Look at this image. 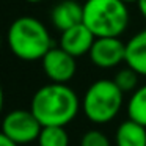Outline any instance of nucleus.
Segmentation results:
<instances>
[{
  "instance_id": "f257e3e1",
  "label": "nucleus",
  "mask_w": 146,
  "mask_h": 146,
  "mask_svg": "<svg viewBox=\"0 0 146 146\" xmlns=\"http://www.w3.org/2000/svg\"><path fill=\"white\" fill-rule=\"evenodd\" d=\"M82 99L66 83H47L33 94L30 110L42 126H68L79 115Z\"/></svg>"
},
{
  "instance_id": "f03ea898",
  "label": "nucleus",
  "mask_w": 146,
  "mask_h": 146,
  "mask_svg": "<svg viewBox=\"0 0 146 146\" xmlns=\"http://www.w3.org/2000/svg\"><path fill=\"white\" fill-rule=\"evenodd\" d=\"M7 41L10 50L25 61L41 60L52 49V39L47 27L32 16L17 17L8 29Z\"/></svg>"
},
{
  "instance_id": "7ed1b4c3",
  "label": "nucleus",
  "mask_w": 146,
  "mask_h": 146,
  "mask_svg": "<svg viewBox=\"0 0 146 146\" xmlns=\"http://www.w3.org/2000/svg\"><path fill=\"white\" fill-rule=\"evenodd\" d=\"M83 24L96 38H119L129 25V10L123 0H86Z\"/></svg>"
},
{
  "instance_id": "20e7f679",
  "label": "nucleus",
  "mask_w": 146,
  "mask_h": 146,
  "mask_svg": "<svg viewBox=\"0 0 146 146\" xmlns=\"http://www.w3.org/2000/svg\"><path fill=\"white\" fill-rule=\"evenodd\" d=\"M124 93L113 79H101L88 86L82 98V111L91 123H110L123 107Z\"/></svg>"
},
{
  "instance_id": "39448f33",
  "label": "nucleus",
  "mask_w": 146,
  "mask_h": 146,
  "mask_svg": "<svg viewBox=\"0 0 146 146\" xmlns=\"http://www.w3.org/2000/svg\"><path fill=\"white\" fill-rule=\"evenodd\" d=\"M42 124L32 110L16 108L5 115L2 123V133L17 145H29L38 141Z\"/></svg>"
},
{
  "instance_id": "423d86ee",
  "label": "nucleus",
  "mask_w": 146,
  "mask_h": 146,
  "mask_svg": "<svg viewBox=\"0 0 146 146\" xmlns=\"http://www.w3.org/2000/svg\"><path fill=\"white\" fill-rule=\"evenodd\" d=\"M41 61L46 77L54 83H68L77 72L76 57L61 47H52Z\"/></svg>"
},
{
  "instance_id": "0eeeda50",
  "label": "nucleus",
  "mask_w": 146,
  "mask_h": 146,
  "mask_svg": "<svg viewBox=\"0 0 146 146\" xmlns=\"http://www.w3.org/2000/svg\"><path fill=\"white\" fill-rule=\"evenodd\" d=\"M88 55L96 68L111 69L121 63H126V44L113 36L96 38Z\"/></svg>"
},
{
  "instance_id": "6e6552de",
  "label": "nucleus",
  "mask_w": 146,
  "mask_h": 146,
  "mask_svg": "<svg viewBox=\"0 0 146 146\" xmlns=\"http://www.w3.org/2000/svg\"><path fill=\"white\" fill-rule=\"evenodd\" d=\"M94 39L96 36L93 35V32L82 22L61 32L60 47L69 52L71 55H74L76 58H79L90 54L93 44H94Z\"/></svg>"
},
{
  "instance_id": "1a4fd4ad",
  "label": "nucleus",
  "mask_w": 146,
  "mask_h": 146,
  "mask_svg": "<svg viewBox=\"0 0 146 146\" xmlns=\"http://www.w3.org/2000/svg\"><path fill=\"white\" fill-rule=\"evenodd\" d=\"M49 19L54 29L61 33L83 22V5L76 0H61L50 10Z\"/></svg>"
},
{
  "instance_id": "9d476101",
  "label": "nucleus",
  "mask_w": 146,
  "mask_h": 146,
  "mask_svg": "<svg viewBox=\"0 0 146 146\" xmlns=\"http://www.w3.org/2000/svg\"><path fill=\"white\" fill-rule=\"evenodd\" d=\"M126 64L146 77V29L126 42Z\"/></svg>"
},
{
  "instance_id": "9b49d317",
  "label": "nucleus",
  "mask_w": 146,
  "mask_h": 146,
  "mask_svg": "<svg viewBox=\"0 0 146 146\" xmlns=\"http://www.w3.org/2000/svg\"><path fill=\"white\" fill-rule=\"evenodd\" d=\"M116 146H146V126L127 118L115 132Z\"/></svg>"
},
{
  "instance_id": "f8f14e48",
  "label": "nucleus",
  "mask_w": 146,
  "mask_h": 146,
  "mask_svg": "<svg viewBox=\"0 0 146 146\" xmlns=\"http://www.w3.org/2000/svg\"><path fill=\"white\" fill-rule=\"evenodd\" d=\"M127 115L130 119L146 126V85H141L132 93L127 101Z\"/></svg>"
},
{
  "instance_id": "ddd939ff",
  "label": "nucleus",
  "mask_w": 146,
  "mask_h": 146,
  "mask_svg": "<svg viewBox=\"0 0 146 146\" xmlns=\"http://www.w3.org/2000/svg\"><path fill=\"white\" fill-rule=\"evenodd\" d=\"M39 146H69V135L63 126H42L38 137Z\"/></svg>"
},
{
  "instance_id": "4468645a",
  "label": "nucleus",
  "mask_w": 146,
  "mask_h": 146,
  "mask_svg": "<svg viewBox=\"0 0 146 146\" xmlns=\"http://www.w3.org/2000/svg\"><path fill=\"white\" fill-rule=\"evenodd\" d=\"M138 77L140 74L135 69H132L130 66H126L115 74L113 80L123 93H133L138 88Z\"/></svg>"
},
{
  "instance_id": "2eb2a0df",
  "label": "nucleus",
  "mask_w": 146,
  "mask_h": 146,
  "mask_svg": "<svg viewBox=\"0 0 146 146\" xmlns=\"http://www.w3.org/2000/svg\"><path fill=\"white\" fill-rule=\"evenodd\" d=\"M80 146H111L108 137L98 129L86 130L80 138Z\"/></svg>"
},
{
  "instance_id": "dca6fc26",
  "label": "nucleus",
  "mask_w": 146,
  "mask_h": 146,
  "mask_svg": "<svg viewBox=\"0 0 146 146\" xmlns=\"http://www.w3.org/2000/svg\"><path fill=\"white\" fill-rule=\"evenodd\" d=\"M0 146H19L17 143H14L13 140H10L8 137H5L3 133L0 135Z\"/></svg>"
},
{
  "instance_id": "f3484780",
  "label": "nucleus",
  "mask_w": 146,
  "mask_h": 146,
  "mask_svg": "<svg viewBox=\"0 0 146 146\" xmlns=\"http://www.w3.org/2000/svg\"><path fill=\"white\" fill-rule=\"evenodd\" d=\"M137 3H138V10L141 13V16L146 19V0H138Z\"/></svg>"
},
{
  "instance_id": "a211bd4d",
  "label": "nucleus",
  "mask_w": 146,
  "mask_h": 146,
  "mask_svg": "<svg viewBox=\"0 0 146 146\" xmlns=\"http://www.w3.org/2000/svg\"><path fill=\"white\" fill-rule=\"evenodd\" d=\"M29 3H39V2H44V0H25Z\"/></svg>"
},
{
  "instance_id": "6ab92c4d",
  "label": "nucleus",
  "mask_w": 146,
  "mask_h": 146,
  "mask_svg": "<svg viewBox=\"0 0 146 146\" xmlns=\"http://www.w3.org/2000/svg\"><path fill=\"white\" fill-rule=\"evenodd\" d=\"M123 2H126V3L129 5V3H137V2H138V0H123Z\"/></svg>"
}]
</instances>
